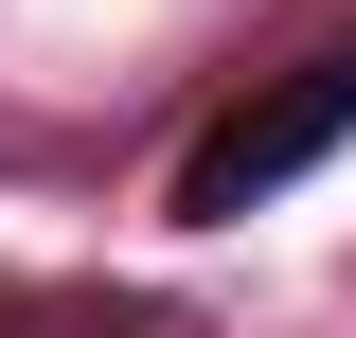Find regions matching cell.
<instances>
[{
	"label": "cell",
	"mask_w": 356,
	"mask_h": 338,
	"mask_svg": "<svg viewBox=\"0 0 356 338\" xmlns=\"http://www.w3.org/2000/svg\"><path fill=\"white\" fill-rule=\"evenodd\" d=\"M339 143H356V36H339V54H303V72H267L250 107H214L161 214H178V232H250V214H267V196H303Z\"/></svg>",
	"instance_id": "cell-1"
}]
</instances>
